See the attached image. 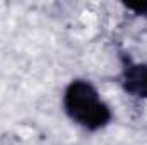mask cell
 I'll return each instance as SVG.
<instances>
[{"label":"cell","instance_id":"cell-3","mask_svg":"<svg viewBox=\"0 0 147 145\" xmlns=\"http://www.w3.org/2000/svg\"><path fill=\"white\" fill-rule=\"evenodd\" d=\"M130 10H134L137 15H142V17H147V3H137V5H134V3H130V5H127Z\"/></svg>","mask_w":147,"mask_h":145},{"label":"cell","instance_id":"cell-2","mask_svg":"<svg viewBox=\"0 0 147 145\" xmlns=\"http://www.w3.org/2000/svg\"><path fill=\"white\" fill-rule=\"evenodd\" d=\"M121 85L127 94L134 97L147 99V65L134 63L130 60L125 62L121 70Z\"/></svg>","mask_w":147,"mask_h":145},{"label":"cell","instance_id":"cell-1","mask_svg":"<svg viewBox=\"0 0 147 145\" xmlns=\"http://www.w3.org/2000/svg\"><path fill=\"white\" fill-rule=\"evenodd\" d=\"M63 108L74 123L89 132L105 128L113 118L110 106L101 99L98 89L89 80L82 79H75L67 85L63 92Z\"/></svg>","mask_w":147,"mask_h":145}]
</instances>
